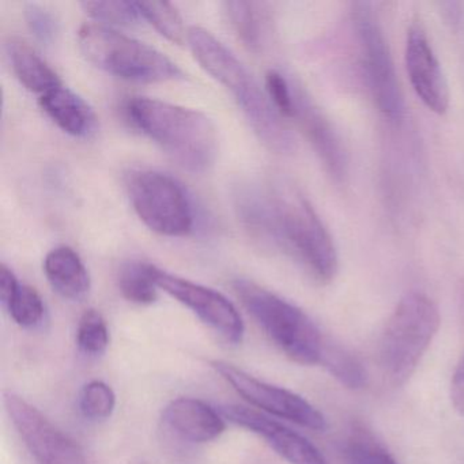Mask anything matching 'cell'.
<instances>
[{
    "label": "cell",
    "mask_w": 464,
    "mask_h": 464,
    "mask_svg": "<svg viewBox=\"0 0 464 464\" xmlns=\"http://www.w3.org/2000/svg\"><path fill=\"white\" fill-rule=\"evenodd\" d=\"M235 208L252 237L295 257L320 284L334 281L338 273L335 244L297 187L281 179L243 184L235 192Z\"/></svg>",
    "instance_id": "1"
},
{
    "label": "cell",
    "mask_w": 464,
    "mask_h": 464,
    "mask_svg": "<svg viewBox=\"0 0 464 464\" xmlns=\"http://www.w3.org/2000/svg\"><path fill=\"white\" fill-rule=\"evenodd\" d=\"M187 42L198 63L235 97L260 140L276 153L295 150V138L267 92L263 91L237 56L210 32L198 26L189 29Z\"/></svg>",
    "instance_id": "2"
},
{
    "label": "cell",
    "mask_w": 464,
    "mask_h": 464,
    "mask_svg": "<svg viewBox=\"0 0 464 464\" xmlns=\"http://www.w3.org/2000/svg\"><path fill=\"white\" fill-rule=\"evenodd\" d=\"M130 123L167 151L184 169L206 172L218 154V131L199 111L148 97L126 104Z\"/></svg>",
    "instance_id": "3"
},
{
    "label": "cell",
    "mask_w": 464,
    "mask_h": 464,
    "mask_svg": "<svg viewBox=\"0 0 464 464\" xmlns=\"http://www.w3.org/2000/svg\"><path fill=\"white\" fill-rule=\"evenodd\" d=\"M232 286L244 308L290 360L300 365L322 363L325 344L305 312L248 279H236Z\"/></svg>",
    "instance_id": "4"
},
{
    "label": "cell",
    "mask_w": 464,
    "mask_h": 464,
    "mask_svg": "<svg viewBox=\"0 0 464 464\" xmlns=\"http://www.w3.org/2000/svg\"><path fill=\"white\" fill-rule=\"evenodd\" d=\"M436 304L420 293H410L399 301L382 331L379 362L393 385L412 376L440 328Z\"/></svg>",
    "instance_id": "5"
},
{
    "label": "cell",
    "mask_w": 464,
    "mask_h": 464,
    "mask_svg": "<svg viewBox=\"0 0 464 464\" xmlns=\"http://www.w3.org/2000/svg\"><path fill=\"white\" fill-rule=\"evenodd\" d=\"M78 44L92 64L121 80L157 83L183 77L165 53L102 24L81 26Z\"/></svg>",
    "instance_id": "6"
},
{
    "label": "cell",
    "mask_w": 464,
    "mask_h": 464,
    "mask_svg": "<svg viewBox=\"0 0 464 464\" xmlns=\"http://www.w3.org/2000/svg\"><path fill=\"white\" fill-rule=\"evenodd\" d=\"M127 188L135 213L149 229L167 237H183L194 229L191 198L172 176L154 169L132 170Z\"/></svg>",
    "instance_id": "7"
},
{
    "label": "cell",
    "mask_w": 464,
    "mask_h": 464,
    "mask_svg": "<svg viewBox=\"0 0 464 464\" xmlns=\"http://www.w3.org/2000/svg\"><path fill=\"white\" fill-rule=\"evenodd\" d=\"M353 24L360 43L361 62L372 96L380 112L390 121H401L404 100L396 77L390 47L369 4H355Z\"/></svg>",
    "instance_id": "8"
},
{
    "label": "cell",
    "mask_w": 464,
    "mask_h": 464,
    "mask_svg": "<svg viewBox=\"0 0 464 464\" xmlns=\"http://www.w3.org/2000/svg\"><path fill=\"white\" fill-rule=\"evenodd\" d=\"M5 407L37 464H88L81 445L25 399L5 392Z\"/></svg>",
    "instance_id": "9"
},
{
    "label": "cell",
    "mask_w": 464,
    "mask_h": 464,
    "mask_svg": "<svg viewBox=\"0 0 464 464\" xmlns=\"http://www.w3.org/2000/svg\"><path fill=\"white\" fill-rule=\"evenodd\" d=\"M211 366L227 384L232 385L238 395L263 411L270 412L276 417L297 423L311 430L322 431L327 428L324 415L303 396L285 388L260 382L243 369L225 361H213Z\"/></svg>",
    "instance_id": "10"
},
{
    "label": "cell",
    "mask_w": 464,
    "mask_h": 464,
    "mask_svg": "<svg viewBox=\"0 0 464 464\" xmlns=\"http://www.w3.org/2000/svg\"><path fill=\"white\" fill-rule=\"evenodd\" d=\"M149 271L159 289L164 290L170 297L194 312L206 325L213 328L230 343H241L246 330L243 319L237 308L222 293L173 276L150 263Z\"/></svg>",
    "instance_id": "11"
},
{
    "label": "cell",
    "mask_w": 464,
    "mask_h": 464,
    "mask_svg": "<svg viewBox=\"0 0 464 464\" xmlns=\"http://www.w3.org/2000/svg\"><path fill=\"white\" fill-rule=\"evenodd\" d=\"M406 70L418 99L437 115L450 108V89L420 17L412 18L407 29Z\"/></svg>",
    "instance_id": "12"
},
{
    "label": "cell",
    "mask_w": 464,
    "mask_h": 464,
    "mask_svg": "<svg viewBox=\"0 0 464 464\" xmlns=\"http://www.w3.org/2000/svg\"><path fill=\"white\" fill-rule=\"evenodd\" d=\"M225 420L254 431L262 437L276 453L290 464H328L320 452L303 434L287 428L278 420H271L248 407L229 404L221 407Z\"/></svg>",
    "instance_id": "13"
},
{
    "label": "cell",
    "mask_w": 464,
    "mask_h": 464,
    "mask_svg": "<svg viewBox=\"0 0 464 464\" xmlns=\"http://www.w3.org/2000/svg\"><path fill=\"white\" fill-rule=\"evenodd\" d=\"M295 88V118L316 150L328 175L338 184L344 183L347 178V159L341 140L324 113L316 107L300 86Z\"/></svg>",
    "instance_id": "14"
},
{
    "label": "cell",
    "mask_w": 464,
    "mask_h": 464,
    "mask_svg": "<svg viewBox=\"0 0 464 464\" xmlns=\"http://www.w3.org/2000/svg\"><path fill=\"white\" fill-rule=\"evenodd\" d=\"M164 420L178 436L191 442L213 441L227 429L224 418L216 409L194 398L170 401L165 409Z\"/></svg>",
    "instance_id": "15"
},
{
    "label": "cell",
    "mask_w": 464,
    "mask_h": 464,
    "mask_svg": "<svg viewBox=\"0 0 464 464\" xmlns=\"http://www.w3.org/2000/svg\"><path fill=\"white\" fill-rule=\"evenodd\" d=\"M40 107L48 118L66 134L89 138L97 130L93 108L80 94L63 85L40 96Z\"/></svg>",
    "instance_id": "16"
},
{
    "label": "cell",
    "mask_w": 464,
    "mask_h": 464,
    "mask_svg": "<svg viewBox=\"0 0 464 464\" xmlns=\"http://www.w3.org/2000/svg\"><path fill=\"white\" fill-rule=\"evenodd\" d=\"M43 268L53 289L67 300L82 301L91 292L88 268L70 246H56L48 252Z\"/></svg>",
    "instance_id": "17"
},
{
    "label": "cell",
    "mask_w": 464,
    "mask_h": 464,
    "mask_svg": "<svg viewBox=\"0 0 464 464\" xmlns=\"http://www.w3.org/2000/svg\"><path fill=\"white\" fill-rule=\"evenodd\" d=\"M224 12L244 47L255 53H262L270 37L271 15L268 5L230 0L225 2Z\"/></svg>",
    "instance_id": "18"
},
{
    "label": "cell",
    "mask_w": 464,
    "mask_h": 464,
    "mask_svg": "<svg viewBox=\"0 0 464 464\" xmlns=\"http://www.w3.org/2000/svg\"><path fill=\"white\" fill-rule=\"evenodd\" d=\"M6 51L15 77L28 91L43 96L62 86L58 72L28 43L20 39H10Z\"/></svg>",
    "instance_id": "19"
},
{
    "label": "cell",
    "mask_w": 464,
    "mask_h": 464,
    "mask_svg": "<svg viewBox=\"0 0 464 464\" xmlns=\"http://www.w3.org/2000/svg\"><path fill=\"white\" fill-rule=\"evenodd\" d=\"M142 20L148 21L162 36L175 44H183L188 31L184 28L183 18L172 4L168 2H135Z\"/></svg>",
    "instance_id": "20"
},
{
    "label": "cell",
    "mask_w": 464,
    "mask_h": 464,
    "mask_svg": "<svg viewBox=\"0 0 464 464\" xmlns=\"http://www.w3.org/2000/svg\"><path fill=\"white\" fill-rule=\"evenodd\" d=\"M118 282L121 295L131 303L150 305L157 300L159 287L151 279L149 263H127L119 273Z\"/></svg>",
    "instance_id": "21"
},
{
    "label": "cell",
    "mask_w": 464,
    "mask_h": 464,
    "mask_svg": "<svg viewBox=\"0 0 464 464\" xmlns=\"http://www.w3.org/2000/svg\"><path fill=\"white\" fill-rule=\"evenodd\" d=\"M10 316L20 327H40L45 319V305L42 295L34 287L20 284L7 304H5Z\"/></svg>",
    "instance_id": "22"
},
{
    "label": "cell",
    "mask_w": 464,
    "mask_h": 464,
    "mask_svg": "<svg viewBox=\"0 0 464 464\" xmlns=\"http://www.w3.org/2000/svg\"><path fill=\"white\" fill-rule=\"evenodd\" d=\"M77 343L81 352L89 357H99L110 346V330L102 314L89 309L81 317L77 330Z\"/></svg>",
    "instance_id": "23"
},
{
    "label": "cell",
    "mask_w": 464,
    "mask_h": 464,
    "mask_svg": "<svg viewBox=\"0 0 464 464\" xmlns=\"http://www.w3.org/2000/svg\"><path fill=\"white\" fill-rule=\"evenodd\" d=\"M323 365L336 380L352 390H360L366 384V372L353 355L339 347H324Z\"/></svg>",
    "instance_id": "24"
},
{
    "label": "cell",
    "mask_w": 464,
    "mask_h": 464,
    "mask_svg": "<svg viewBox=\"0 0 464 464\" xmlns=\"http://www.w3.org/2000/svg\"><path fill=\"white\" fill-rule=\"evenodd\" d=\"M116 406V395L104 382H88L81 391L80 410L83 417L91 420H104L112 415Z\"/></svg>",
    "instance_id": "25"
},
{
    "label": "cell",
    "mask_w": 464,
    "mask_h": 464,
    "mask_svg": "<svg viewBox=\"0 0 464 464\" xmlns=\"http://www.w3.org/2000/svg\"><path fill=\"white\" fill-rule=\"evenodd\" d=\"M86 14L108 25L132 26L142 20L135 2L107 0V2H82Z\"/></svg>",
    "instance_id": "26"
},
{
    "label": "cell",
    "mask_w": 464,
    "mask_h": 464,
    "mask_svg": "<svg viewBox=\"0 0 464 464\" xmlns=\"http://www.w3.org/2000/svg\"><path fill=\"white\" fill-rule=\"evenodd\" d=\"M344 458L347 464H399L384 447L362 433L350 437Z\"/></svg>",
    "instance_id": "27"
},
{
    "label": "cell",
    "mask_w": 464,
    "mask_h": 464,
    "mask_svg": "<svg viewBox=\"0 0 464 464\" xmlns=\"http://www.w3.org/2000/svg\"><path fill=\"white\" fill-rule=\"evenodd\" d=\"M266 92L282 118H295V88L281 72L270 70L266 74Z\"/></svg>",
    "instance_id": "28"
},
{
    "label": "cell",
    "mask_w": 464,
    "mask_h": 464,
    "mask_svg": "<svg viewBox=\"0 0 464 464\" xmlns=\"http://www.w3.org/2000/svg\"><path fill=\"white\" fill-rule=\"evenodd\" d=\"M26 24L34 36L43 44H53L58 36L59 24L55 15L42 5L26 4L24 10Z\"/></svg>",
    "instance_id": "29"
},
{
    "label": "cell",
    "mask_w": 464,
    "mask_h": 464,
    "mask_svg": "<svg viewBox=\"0 0 464 464\" xmlns=\"http://www.w3.org/2000/svg\"><path fill=\"white\" fill-rule=\"evenodd\" d=\"M450 401L453 409L464 417V353L453 372L450 382Z\"/></svg>",
    "instance_id": "30"
},
{
    "label": "cell",
    "mask_w": 464,
    "mask_h": 464,
    "mask_svg": "<svg viewBox=\"0 0 464 464\" xmlns=\"http://www.w3.org/2000/svg\"><path fill=\"white\" fill-rule=\"evenodd\" d=\"M18 286H20V281L13 273L12 268L7 267L6 265H2V267H0V300H2L4 305L12 298Z\"/></svg>",
    "instance_id": "31"
}]
</instances>
